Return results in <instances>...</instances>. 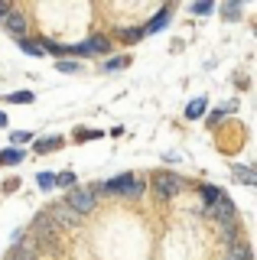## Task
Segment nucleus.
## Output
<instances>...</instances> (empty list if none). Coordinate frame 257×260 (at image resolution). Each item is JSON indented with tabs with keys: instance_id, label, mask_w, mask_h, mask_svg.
<instances>
[{
	"instance_id": "obj_1",
	"label": "nucleus",
	"mask_w": 257,
	"mask_h": 260,
	"mask_svg": "<svg viewBox=\"0 0 257 260\" xmlns=\"http://www.w3.org/2000/svg\"><path fill=\"white\" fill-rule=\"evenodd\" d=\"M94 202H98V189H82V185H75V189L69 192L66 205L75 211V215H85V211L94 208Z\"/></svg>"
},
{
	"instance_id": "obj_2",
	"label": "nucleus",
	"mask_w": 257,
	"mask_h": 260,
	"mask_svg": "<svg viewBox=\"0 0 257 260\" xmlns=\"http://www.w3.org/2000/svg\"><path fill=\"white\" fill-rule=\"evenodd\" d=\"M104 192H114V195H127V199H137L143 192V182L134 176H117L111 182H104Z\"/></svg>"
},
{
	"instance_id": "obj_3",
	"label": "nucleus",
	"mask_w": 257,
	"mask_h": 260,
	"mask_svg": "<svg viewBox=\"0 0 257 260\" xmlns=\"http://www.w3.org/2000/svg\"><path fill=\"white\" fill-rule=\"evenodd\" d=\"M153 192L159 199H173V195L182 192V179L173 176V173H156L153 176Z\"/></svg>"
},
{
	"instance_id": "obj_4",
	"label": "nucleus",
	"mask_w": 257,
	"mask_h": 260,
	"mask_svg": "<svg viewBox=\"0 0 257 260\" xmlns=\"http://www.w3.org/2000/svg\"><path fill=\"white\" fill-rule=\"evenodd\" d=\"M66 49L72 55H78V59H85V55H98V52L104 55L111 49V43L104 36H94V39H88V43H82V46H66Z\"/></svg>"
},
{
	"instance_id": "obj_5",
	"label": "nucleus",
	"mask_w": 257,
	"mask_h": 260,
	"mask_svg": "<svg viewBox=\"0 0 257 260\" xmlns=\"http://www.w3.org/2000/svg\"><path fill=\"white\" fill-rule=\"evenodd\" d=\"M49 221H52L55 228H75V224H78V215L66 205V202H62V205H55V208L49 211Z\"/></svg>"
},
{
	"instance_id": "obj_6",
	"label": "nucleus",
	"mask_w": 257,
	"mask_h": 260,
	"mask_svg": "<svg viewBox=\"0 0 257 260\" xmlns=\"http://www.w3.org/2000/svg\"><path fill=\"white\" fill-rule=\"evenodd\" d=\"M205 211H208V215H215L221 224H231V218H235V205H231V202L224 199V195H221L218 202H215V205H208Z\"/></svg>"
},
{
	"instance_id": "obj_7",
	"label": "nucleus",
	"mask_w": 257,
	"mask_h": 260,
	"mask_svg": "<svg viewBox=\"0 0 257 260\" xmlns=\"http://www.w3.org/2000/svg\"><path fill=\"white\" fill-rule=\"evenodd\" d=\"M33 231H36L39 241H52L55 238V224L49 221V215H39L36 221H33Z\"/></svg>"
},
{
	"instance_id": "obj_8",
	"label": "nucleus",
	"mask_w": 257,
	"mask_h": 260,
	"mask_svg": "<svg viewBox=\"0 0 257 260\" xmlns=\"http://www.w3.org/2000/svg\"><path fill=\"white\" fill-rule=\"evenodd\" d=\"M7 29H10L13 36H20V39H23V36H26V16L13 10L10 16H7Z\"/></svg>"
},
{
	"instance_id": "obj_9",
	"label": "nucleus",
	"mask_w": 257,
	"mask_h": 260,
	"mask_svg": "<svg viewBox=\"0 0 257 260\" xmlns=\"http://www.w3.org/2000/svg\"><path fill=\"white\" fill-rule=\"evenodd\" d=\"M228 260H251V247L244 241H231L228 247Z\"/></svg>"
},
{
	"instance_id": "obj_10",
	"label": "nucleus",
	"mask_w": 257,
	"mask_h": 260,
	"mask_svg": "<svg viewBox=\"0 0 257 260\" xmlns=\"http://www.w3.org/2000/svg\"><path fill=\"white\" fill-rule=\"evenodd\" d=\"M166 23H170V10L156 13V20H150V23H147V29H143V32H159V29L166 26Z\"/></svg>"
},
{
	"instance_id": "obj_11",
	"label": "nucleus",
	"mask_w": 257,
	"mask_h": 260,
	"mask_svg": "<svg viewBox=\"0 0 257 260\" xmlns=\"http://www.w3.org/2000/svg\"><path fill=\"white\" fill-rule=\"evenodd\" d=\"M218 199H221V192L215 189V185H202V202H205V208H208V205H215Z\"/></svg>"
},
{
	"instance_id": "obj_12",
	"label": "nucleus",
	"mask_w": 257,
	"mask_h": 260,
	"mask_svg": "<svg viewBox=\"0 0 257 260\" xmlns=\"http://www.w3.org/2000/svg\"><path fill=\"white\" fill-rule=\"evenodd\" d=\"M20 159H23L20 150H4L0 153V166H13V162H20Z\"/></svg>"
},
{
	"instance_id": "obj_13",
	"label": "nucleus",
	"mask_w": 257,
	"mask_h": 260,
	"mask_svg": "<svg viewBox=\"0 0 257 260\" xmlns=\"http://www.w3.org/2000/svg\"><path fill=\"white\" fill-rule=\"evenodd\" d=\"M20 49H23L26 55H43V46L33 43V39H20Z\"/></svg>"
},
{
	"instance_id": "obj_14",
	"label": "nucleus",
	"mask_w": 257,
	"mask_h": 260,
	"mask_svg": "<svg viewBox=\"0 0 257 260\" xmlns=\"http://www.w3.org/2000/svg\"><path fill=\"white\" fill-rule=\"evenodd\" d=\"M231 173H235V176L241 179V182H247V185L254 182V169H247V166H235V169H231Z\"/></svg>"
},
{
	"instance_id": "obj_15",
	"label": "nucleus",
	"mask_w": 257,
	"mask_h": 260,
	"mask_svg": "<svg viewBox=\"0 0 257 260\" xmlns=\"http://www.w3.org/2000/svg\"><path fill=\"white\" fill-rule=\"evenodd\" d=\"M55 185H66V189H75V173H62V176H55Z\"/></svg>"
},
{
	"instance_id": "obj_16",
	"label": "nucleus",
	"mask_w": 257,
	"mask_h": 260,
	"mask_svg": "<svg viewBox=\"0 0 257 260\" xmlns=\"http://www.w3.org/2000/svg\"><path fill=\"white\" fill-rule=\"evenodd\" d=\"M36 179H39V189H52V185H55V176L52 173H39Z\"/></svg>"
},
{
	"instance_id": "obj_17",
	"label": "nucleus",
	"mask_w": 257,
	"mask_h": 260,
	"mask_svg": "<svg viewBox=\"0 0 257 260\" xmlns=\"http://www.w3.org/2000/svg\"><path fill=\"white\" fill-rule=\"evenodd\" d=\"M7 101H13V104H29V101H33V94H29V91H17V94L7 98Z\"/></svg>"
},
{
	"instance_id": "obj_18",
	"label": "nucleus",
	"mask_w": 257,
	"mask_h": 260,
	"mask_svg": "<svg viewBox=\"0 0 257 260\" xmlns=\"http://www.w3.org/2000/svg\"><path fill=\"white\" fill-rule=\"evenodd\" d=\"M49 146H59V137H52V140H36V150L39 153H46Z\"/></svg>"
},
{
	"instance_id": "obj_19",
	"label": "nucleus",
	"mask_w": 257,
	"mask_h": 260,
	"mask_svg": "<svg viewBox=\"0 0 257 260\" xmlns=\"http://www.w3.org/2000/svg\"><path fill=\"white\" fill-rule=\"evenodd\" d=\"M120 36H124L127 43H137V39L143 36V29H124V32H120Z\"/></svg>"
},
{
	"instance_id": "obj_20",
	"label": "nucleus",
	"mask_w": 257,
	"mask_h": 260,
	"mask_svg": "<svg viewBox=\"0 0 257 260\" xmlns=\"http://www.w3.org/2000/svg\"><path fill=\"white\" fill-rule=\"evenodd\" d=\"M202 111H205V101H196V104H189V111H186V114H189V117H199Z\"/></svg>"
},
{
	"instance_id": "obj_21",
	"label": "nucleus",
	"mask_w": 257,
	"mask_h": 260,
	"mask_svg": "<svg viewBox=\"0 0 257 260\" xmlns=\"http://www.w3.org/2000/svg\"><path fill=\"white\" fill-rule=\"evenodd\" d=\"M238 10H241L238 4H224V7H221V13H224V16H238Z\"/></svg>"
},
{
	"instance_id": "obj_22",
	"label": "nucleus",
	"mask_w": 257,
	"mask_h": 260,
	"mask_svg": "<svg viewBox=\"0 0 257 260\" xmlns=\"http://www.w3.org/2000/svg\"><path fill=\"white\" fill-rule=\"evenodd\" d=\"M120 65H127V59H108V65H104V69L114 72V69H120Z\"/></svg>"
},
{
	"instance_id": "obj_23",
	"label": "nucleus",
	"mask_w": 257,
	"mask_h": 260,
	"mask_svg": "<svg viewBox=\"0 0 257 260\" xmlns=\"http://www.w3.org/2000/svg\"><path fill=\"white\" fill-rule=\"evenodd\" d=\"M192 13H212V4H192Z\"/></svg>"
},
{
	"instance_id": "obj_24",
	"label": "nucleus",
	"mask_w": 257,
	"mask_h": 260,
	"mask_svg": "<svg viewBox=\"0 0 257 260\" xmlns=\"http://www.w3.org/2000/svg\"><path fill=\"white\" fill-rule=\"evenodd\" d=\"M62 72H78V62H59Z\"/></svg>"
},
{
	"instance_id": "obj_25",
	"label": "nucleus",
	"mask_w": 257,
	"mask_h": 260,
	"mask_svg": "<svg viewBox=\"0 0 257 260\" xmlns=\"http://www.w3.org/2000/svg\"><path fill=\"white\" fill-rule=\"evenodd\" d=\"M13 13V7H7V4H0V20H7V16Z\"/></svg>"
},
{
	"instance_id": "obj_26",
	"label": "nucleus",
	"mask_w": 257,
	"mask_h": 260,
	"mask_svg": "<svg viewBox=\"0 0 257 260\" xmlns=\"http://www.w3.org/2000/svg\"><path fill=\"white\" fill-rule=\"evenodd\" d=\"M4 124H7V117H4V114H0V127H4Z\"/></svg>"
},
{
	"instance_id": "obj_27",
	"label": "nucleus",
	"mask_w": 257,
	"mask_h": 260,
	"mask_svg": "<svg viewBox=\"0 0 257 260\" xmlns=\"http://www.w3.org/2000/svg\"><path fill=\"white\" fill-rule=\"evenodd\" d=\"M13 260H33V257H13Z\"/></svg>"
}]
</instances>
